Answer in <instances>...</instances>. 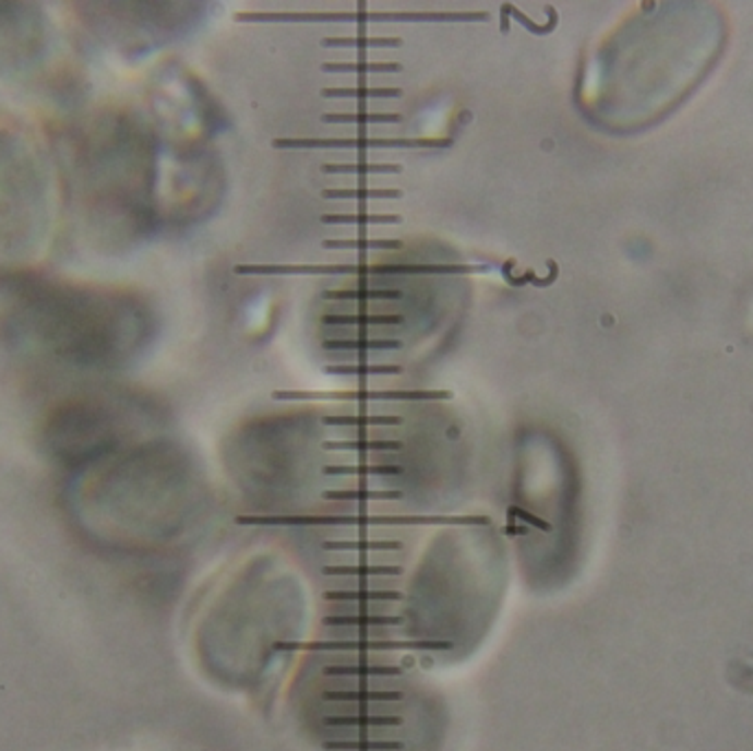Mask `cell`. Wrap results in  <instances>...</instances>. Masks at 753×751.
<instances>
[{
	"instance_id": "obj_6",
	"label": "cell",
	"mask_w": 753,
	"mask_h": 751,
	"mask_svg": "<svg viewBox=\"0 0 753 751\" xmlns=\"http://www.w3.org/2000/svg\"><path fill=\"white\" fill-rule=\"evenodd\" d=\"M135 406L108 391H80L60 400L45 417L43 445L69 474L129 445Z\"/></svg>"
},
{
	"instance_id": "obj_16",
	"label": "cell",
	"mask_w": 753,
	"mask_h": 751,
	"mask_svg": "<svg viewBox=\"0 0 753 751\" xmlns=\"http://www.w3.org/2000/svg\"><path fill=\"white\" fill-rule=\"evenodd\" d=\"M328 123H397V112H326L322 117Z\"/></svg>"
},
{
	"instance_id": "obj_15",
	"label": "cell",
	"mask_w": 753,
	"mask_h": 751,
	"mask_svg": "<svg viewBox=\"0 0 753 751\" xmlns=\"http://www.w3.org/2000/svg\"><path fill=\"white\" fill-rule=\"evenodd\" d=\"M322 223L328 225H389L402 223L399 214H322Z\"/></svg>"
},
{
	"instance_id": "obj_2",
	"label": "cell",
	"mask_w": 753,
	"mask_h": 751,
	"mask_svg": "<svg viewBox=\"0 0 753 751\" xmlns=\"http://www.w3.org/2000/svg\"><path fill=\"white\" fill-rule=\"evenodd\" d=\"M138 123L115 108L73 115L56 135V162L69 223L86 247L115 249L144 223L146 144Z\"/></svg>"
},
{
	"instance_id": "obj_8",
	"label": "cell",
	"mask_w": 753,
	"mask_h": 751,
	"mask_svg": "<svg viewBox=\"0 0 753 751\" xmlns=\"http://www.w3.org/2000/svg\"><path fill=\"white\" fill-rule=\"evenodd\" d=\"M276 148H447L450 140H372V138H352V140H274Z\"/></svg>"
},
{
	"instance_id": "obj_19",
	"label": "cell",
	"mask_w": 753,
	"mask_h": 751,
	"mask_svg": "<svg viewBox=\"0 0 753 751\" xmlns=\"http://www.w3.org/2000/svg\"><path fill=\"white\" fill-rule=\"evenodd\" d=\"M326 348H344V350H384V348H397L402 346L397 339H355V337H339V339H326Z\"/></svg>"
},
{
	"instance_id": "obj_11",
	"label": "cell",
	"mask_w": 753,
	"mask_h": 751,
	"mask_svg": "<svg viewBox=\"0 0 753 751\" xmlns=\"http://www.w3.org/2000/svg\"><path fill=\"white\" fill-rule=\"evenodd\" d=\"M324 324H335V326H350V324H380V326H395L402 324V315H391V313H333V315H322Z\"/></svg>"
},
{
	"instance_id": "obj_22",
	"label": "cell",
	"mask_w": 753,
	"mask_h": 751,
	"mask_svg": "<svg viewBox=\"0 0 753 751\" xmlns=\"http://www.w3.org/2000/svg\"><path fill=\"white\" fill-rule=\"evenodd\" d=\"M328 372L337 374H391L399 372V366H389V363H368V366H328Z\"/></svg>"
},
{
	"instance_id": "obj_12",
	"label": "cell",
	"mask_w": 753,
	"mask_h": 751,
	"mask_svg": "<svg viewBox=\"0 0 753 751\" xmlns=\"http://www.w3.org/2000/svg\"><path fill=\"white\" fill-rule=\"evenodd\" d=\"M404 291L399 289H337V291H326L324 300H370V302H380V300H402Z\"/></svg>"
},
{
	"instance_id": "obj_24",
	"label": "cell",
	"mask_w": 753,
	"mask_h": 751,
	"mask_svg": "<svg viewBox=\"0 0 753 751\" xmlns=\"http://www.w3.org/2000/svg\"><path fill=\"white\" fill-rule=\"evenodd\" d=\"M507 14H512L518 23H523L525 27H529V32H538V34H545V32H549L551 29V25H536L527 14H523L521 10H514V12H507Z\"/></svg>"
},
{
	"instance_id": "obj_18",
	"label": "cell",
	"mask_w": 753,
	"mask_h": 751,
	"mask_svg": "<svg viewBox=\"0 0 753 751\" xmlns=\"http://www.w3.org/2000/svg\"><path fill=\"white\" fill-rule=\"evenodd\" d=\"M324 199H399L402 190L386 188H348V190H324Z\"/></svg>"
},
{
	"instance_id": "obj_3",
	"label": "cell",
	"mask_w": 753,
	"mask_h": 751,
	"mask_svg": "<svg viewBox=\"0 0 753 751\" xmlns=\"http://www.w3.org/2000/svg\"><path fill=\"white\" fill-rule=\"evenodd\" d=\"M67 510L91 545L121 553L159 549L186 518L177 463L155 445H123L69 474Z\"/></svg>"
},
{
	"instance_id": "obj_5",
	"label": "cell",
	"mask_w": 753,
	"mask_h": 751,
	"mask_svg": "<svg viewBox=\"0 0 753 751\" xmlns=\"http://www.w3.org/2000/svg\"><path fill=\"white\" fill-rule=\"evenodd\" d=\"M56 210L53 168L25 131L0 127V263L27 265L49 240Z\"/></svg>"
},
{
	"instance_id": "obj_1",
	"label": "cell",
	"mask_w": 753,
	"mask_h": 751,
	"mask_svg": "<svg viewBox=\"0 0 753 751\" xmlns=\"http://www.w3.org/2000/svg\"><path fill=\"white\" fill-rule=\"evenodd\" d=\"M3 289L0 329L19 350L73 370H110L146 339L142 305L119 289L14 274Z\"/></svg>"
},
{
	"instance_id": "obj_13",
	"label": "cell",
	"mask_w": 753,
	"mask_h": 751,
	"mask_svg": "<svg viewBox=\"0 0 753 751\" xmlns=\"http://www.w3.org/2000/svg\"><path fill=\"white\" fill-rule=\"evenodd\" d=\"M404 67L399 62H326V73H397Z\"/></svg>"
},
{
	"instance_id": "obj_23",
	"label": "cell",
	"mask_w": 753,
	"mask_h": 751,
	"mask_svg": "<svg viewBox=\"0 0 753 751\" xmlns=\"http://www.w3.org/2000/svg\"><path fill=\"white\" fill-rule=\"evenodd\" d=\"M326 426H393L397 417H324Z\"/></svg>"
},
{
	"instance_id": "obj_21",
	"label": "cell",
	"mask_w": 753,
	"mask_h": 751,
	"mask_svg": "<svg viewBox=\"0 0 753 751\" xmlns=\"http://www.w3.org/2000/svg\"><path fill=\"white\" fill-rule=\"evenodd\" d=\"M324 97H399V88H322Z\"/></svg>"
},
{
	"instance_id": "obj_4",
	"label": "cell",
	"mask_w": 753,
	"mask_h": 751,
	"mask_svg": "<svg viewBox=\"0 0 753 751\" xmlns=\"http://www.w3.org/2000/svg\"><path fill=\"white\" fill-rule=\"evenodd\" d=\"M722 43V14L712 5H646L612 58L617 119L646 127L672 112L714 69Z\"/></svg>"
},
{
	"instance_id": "obj_7",
	"label": "cell",
	"mask_w": 753,
	"mask_h": 751,
	"mask_svg": "<svg viewBox=\"0 0 753 751\" xmlns=\"http://www.w3.org/2000/svg\"><path fill=\"white\" fill-rule=\"evenodd\" d=\"M56 60V32L34 3H0V80L43 84Z\"/></svg>"
},
{
	"instance_id": "obj_20",
	"label": "cell",
	"mask_w": 753,
	"mask_h": 751,
	"mask_svg": "<svg viewBox=\"0 0 753 751\" xmlns=\"http://www.w3.org/2000/svg\"><path fill=\"white\" fill-rule=\"evenodd\" d=\"M402 38H324L322 47H352V49H368V47H399Z\"/></svg>"
},
{
	"instance_id": "obj_17",
	"label": "cell",
	"mask_w": 753,
	"mask_h": 751,
	"mask_svg": "<svg viewBox=\"0 0 753 751\" xmlns=\"http://www.w3.org/2000/svg\"><path fill=\"white\" fill-rule=\"evenodd\" d=\"M402 242L393 238H335L324 240V249H397Z\"/></svg>"
},
{
	"instance_id": "obj_14",
	"label": "cell",
	"mask_w": 753,
	"mask_h": 751,
	"mask_svg": "<svg viewBox=\"0 0 753 751\" xmlns=\"http://www.w3.org/2000/svg\"><path fill=\"white\" fill-rule=\"evenodd\" d=\"M328 175H397L402 172L399 164H324Z\"/></svg>"
},
{
	"instance_id": "obj_10",
	"label": "cell",
	"mask_w": 753,
	"mask_h": 751,
	"mask_svg": "<svg viewBox=\"0 0 753 751\" xmlns=\"http://www.w3.org/2000/svg\"><path fill=\"white\" fill-rule=\"evenodd\" d=\"M487 272L480 265H382V267H366V274L376 276H463V274H480Z\"/></svg>"
},
{
	"instance_id": "obj_9",
	"label": "cell",
	"mask_w": 753,
	"mask_h": 751,
	"mask_svg": "<svg viewBox=\"0 0 753 751\" xmlns=\"http://www.w3.org/2000/svg\"><path fill=\"white\" fill-rule=\"evenodd\" d=\"M236 274L247 276H359V265H238Z\"/></svg>"
}]
</instances>
